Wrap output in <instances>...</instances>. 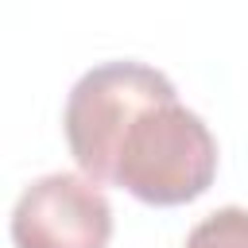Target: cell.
Wrapping results in <instances>:
<instances>
[{"label": "cell", "instance_id": "obj_4", "mask_svg": "<svg viewBox=\"0 0 248 248\" xmlns=\"http://www.w3.org/2000/svg\"><path fill=\"white\" fill-rule=\"evenodd\" d=\"M186 248H248V209L240 205L213 209L190 229Z\"/></svg>", "mask_w": 248, "mask_h": 248}, {"label": "cell", "instance_id": "obj_2", "mask_svg": "<svg viewBox=\"0 0 248 248\" xmlns=\"http://www.w3.org/2000/svg\"><path fill=\"white\" fill-rule=\"evenodd\" d=\"M163 85H170V78L163 70L143 66V62H128V58L101 62L74 81V89L66 97L62 128H66L70 155L89 182H97V186L105 182L108 151H112L120 124L128 120V112L140 101H147Z\"/></svg>", "mask_w": 248, "mask_h": 248}, {"label": "cell", "instance_id": "obj_1", "mask_svg": "<svg viewBox=\"0 0 248 248\" xmlns=\"http://www.w3.org/2000/svg\"><path fill=\"white\" fill-rule=\"evenodd\" d=\"M217 174V140L205 120L186 108L174 85L140 101L120 124L105 182L147 205H186L209 190Z\"/></svg>", "mask_w": 248, "mask_h": 248}, {"label": "cell", "instance_id": "obj_3", "mask_svg": "<svg viewBox=\"0 0 248 248\" xmlns=\"http://www.w3.org/2000/svg\"><path fill=\"white\" fill-rule=\"evenodd\" d=\"M112 205L85 174L54 170L35 178L12 209L16 248H108Z\"/></svg>", "mask_w": 248, "mask_h": 248}]
</instances>
